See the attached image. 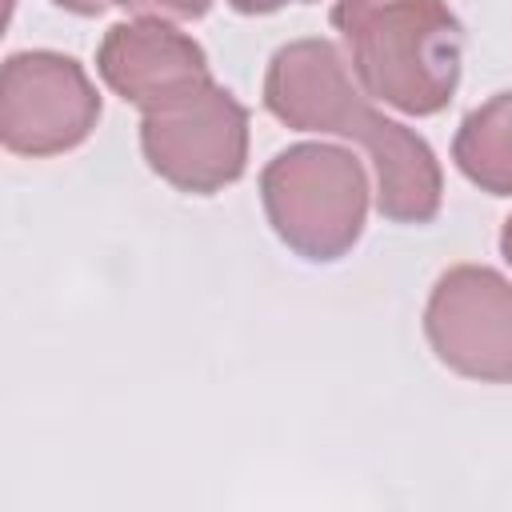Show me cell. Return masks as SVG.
I'll use <instances>...</instances> for the list:
<instances>
[{"mask_svg":"<svg viewBox=\"0 0 512 512\" xmlns=\"http://www.w3.org/2000/svg\"><path fill=\"white\" fill-rule=\"evenodd\" d=\"M432 352L460 376L512 384V284L484 264L448 268L424 308Z\"/></svg>","mask_w":512,"mask_h":512,"instance_id":"6","label":"cell"},{"mask_svg":"<svg viewBox=\"0 0 512 512\" xmlns=\"http://www.w3.org/2000/svg\"><path fill=\"white\" fill-rule=\"evenodd\" d=\"M360 88L408 116L440 112L460 84V20L448 0H336Z\"/></svg>","mask_w":512,"mask_h":512,"instance_id":"2","label":"cell"},{"mask_svg":"<svg viewBox=\"0 0 512 512\" xmlns=\"http://www.w3.org/2000/svg\"><path fill=\"white\" fill-rule=\"evenodd\" d=\"M124 12H144V16H176V20H196L208 12L212 0H112Z\"/></svg>","mask_w":512,"mask_h":512,"instance_id":"9","label":"cell"},{"mask_svg":"<svg viewBox=\"0 0 512 512\" xmlns=\"http://www.w3.org/2000/svg\"><path fill=\"white\" fill-rule=\"evenodd\" d=\"M452 156L472 184L492 196H512V92H500L464 116Z\"/></svg>","mask_w":512,"mask_h":512,"instance_id":"8","label":"cell"},{"mask_svg":"<svg viewBox=\"0 0 512 512\" xmlns=\"http://www.w3.org/2000/svg\"><path fill=\"white\" fill-rule=\"evenodd\" d=\"M96 68H100L104 84L120 100L136 104L140 112H148L160 100H168L172 92L212 76L204 48L156 16L136 20V24H112L96 52Z\"/></svg>","mask_w":512,"mask_h":512,"instance_id":"7","label":"cell"},{"mask_svg":"<svg viewBox=\"0 0 512 512\" xmlns=\"http://www.w3.org/2000/svg\"><path fill=\"white\" fill-rule=\"evenodd\" d=\"M140 148L156 176L208 196L232 184L248 160V112L212 76L172 92L140 120Z\"/></svg>","mask_w":512,"mask_h":512,"instance_id":"4","label":"cell"},{"mask_svg":"<svg viewBox=\"0 0 512 512\" xmlns=\"http://www.w3.org/2000/svg\"><path fill=\"white\" fill-rule=\"evenodd\" d=\"M500 252H504V260L512 264V216L504 220V232H500Z\"/></svg>","mask_w":512,"mask_h":512,"instance_id":"12","label":"cell"},{"mask_svg":"<svg viewBox=\"0 0 512 512\" xmlns=\"http://www.w3.org/2000/svg\"><path fill=\"white\" fill-rule=\"evenodd\" d=\"M260 196L276 236L304 260H340L364 232V164L332 144H296L268 160Z\"/></svg>","mask_w":512,"mask_h":512,"instance_id":"3","label":"cell"},{"mask_svg":"<svg viewBox=\"0 0 512 512\" xmlns=\"http://www.w3.org/2000/svg\"><path fill=\"white\" fill-rule=\"evenodd\" d=\"M264 108L300 132L360 140L376 164V208L396 224H428L440 212V164L404 124L368 108L332 40H292L264 72Z\"/></svg>","mask_w":512,"mask_h":512,"instance_id":"1","label":"cell"},{"mask_svg":"<svg viewBox=\"0 0 512 512\" xmlns=\"http://www.w3.org/2000/svg\"><path fill=\"white\" fill-rule=\"evenodd\" d=\"M236 12H244V16H264V12H276V8H284V4H308V0H228Z\"/></svg>","mask_w":512,"mask_h":512,"instance_id":"10","label":"cell"},{"mask_svg":"<svg viewBox=\"0 0 512 512\" xmlns=\"http://www.w3.org/2000/svg\"><path fill=\"white\" fill-rule=\"evenodd\" d=\"M100 96L88 72L60 52H16L0 72V140L20 156H56L88 140Z\"/></svg>","mask_w":512,"mask_h":512,"instance_id":"5","label":"cell"},{"mask_svg":"<svg viewBox=\"0 0 512 512\" xmlns=\"http://www.w3.org/2000/svg\"><path fill=\"white\" fill-rule=\"evenodd\" d=\"M52 4H60V8H68L76 16H96V12H104L108 0H52Z\"/></svg>","mask_w":512,"mask_h":512,"instance_id":"11","label":"cell"}]
</instances>
